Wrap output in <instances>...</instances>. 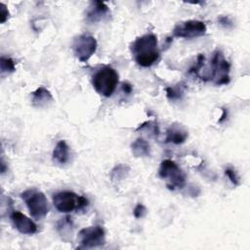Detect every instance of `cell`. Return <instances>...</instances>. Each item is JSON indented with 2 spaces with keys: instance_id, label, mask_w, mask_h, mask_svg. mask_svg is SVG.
Listing matches in <instances>:
<instances>
[{
  "instance_id": "obj_1",
  "label": "cell",
  "mask_w": 250,
  "mask_h": 250,
  "mask_svg": "<svg viewBox=\"0 0 250 250\" xmlns=\"http://www.w3.org/2000/svg\"><path fill=\"white\" fill-rule=\"evenodd\" d=\"M134 61L143 67L154 64L160 56L157 37L153 33H146L138 37L130 47Z\"/></svg>"
},
{
  "instance_id": "obj_2",
  "label": "cell",
  "mask_w": 250,
  "mask_h": 250,
  "mask_svg": "<svg viewBox=\"0 0 250 250\" xmlns=\"http://www.w3.org/2000/svg\"><path fill=\"white\" fill-rule=\"evenodd\" d=\"M119 76L117 71L109 65L98 69L92 76V85L96 92L105 98L110 97L118 84Z\"/></svg>"
},
{
  "instance_id": "obj_3",
  "label": "cell",
  "mask_w": 250,
  "mask_h": 250,
  "mask_svg": "<svg viewBox=\"0 0 250 250\" xmlns=\"http://www.w3.org/2000/svg\"><path fill=\"white\" fill-rule=\"evenodd\" d=\"M53 203L56 209L62 213H70L74 210L80 211L89 205V201L86 197L70 190L55 193L53 195Z\"/></svg>"
},
{
  "instance_id": "obj_4",
  "label": "cell",
  "mask_w": 250,
  "mask_h": 250,
  "mask_svg": "<svg viewBox=\"0 0 250 250\" xmlns=\"http://www.w3.org/2000/svg\"><path fill=\"white\" fill-rule=\"evenodd\" d=\"M158 175L165 181L166 187L171 190L183 188L186 185V174L180 166L171 159H165L160 163Z\"/></svg>"
},
{
  "instance_id": "obj_5",
  "label": "cell",
  "mask_w": 250,
  "mask_h": 250,
  "mask_svg": "<svg viewBox=\"0 0 250 250\" xmlns=\"http://www.w3.org/2000/svg\"><path fill=\"white\" fill-rule=\"evenodd\" d=\"M21 197L25 202L29 214L34 219L40 220L49 212V205L45 194L34 188L27 189L21 194Z\"/></svg>"
},
{
  "instance_id": "obj_6",
  "label": "cell",
  "mask_w": 250,
  "mask_h": 250,
  "mask_svg": "<svg viewBox=\"0 0 250 250\" xmlns=\"http://www.w3.org/2000/svg\"><path fill=\"white\" fill-rule=\"evenodd\" d=\"M209 68L210 80H212L216 85H226L229 82L230 64L225 59L222 51L217 50L214 52Z\"/></svg>"
},
{
  "instance_id": "obj_7",
  "label": "cell",
  "mask_w": 250,
  "mask_h": 250,
  "mask_svg": "<svg viewBox=\"0 0 250 250\" xmlns=\"http://www.w3.org/2000/svg\"><path fill=\"white\" fill-rule=\"evenodd\" d=\"M71 47L75 57L80 62H86L95 54L98 43L95 37L88 34H81L73 40Z\"/></svg>"
},
{
  "instance_id": "obj_8",
  "label": "cell",
  "mask_w": 250,
  "mask_h": 250,
  "mask_svg": "<svg viewBox=\"0 0 250 250\" xmlns=\"http://www.w3.org/2000/svg\"><path fill=\"white\" fill-rule=\"evenodd\" d=\"M80 248H93L105 243V232L101 226H92L82 229L79 233Z\"/></svg>"
},
{
  "instance_id": "obj_9",
  "label": "cell",
  "mask_w": 250,
  "mask_h": 250,
  "mask_svg": "<svg viewBox=\"0 0 250 250\" xmlns=\"http://www.w3.org/2000/svg\"><path fill=\"white\" fill-rule=\"evenodd\" d=\"M207 31L206 24L197 20H189L179 22L173 29V35L181 38H195L203 36Z\"/></svg>"
},
{
  "instance_id": "obj_10",
  "label": "cell",
  "mask_w": 250,
  "mask_h": 250,
  "mask_svg": "<svg viewBox=\"0 0 250 250\" xmlns=\"http://www.w3.org/2000/svg\"><path fill=\"white\" fill-rule=\"evenodd\" d=\"M10 219L17 230L22 234H33L37 231L36 224L19 211H13L10 215Z\"/></svg>"
},
{
  "instance_id": "obj_11",
  "label": "cell",
  "mask_w": 250,
  "mask_h": 250,
  "mask_svg": "<svg viewBox=\"0 0 250 250\" xmlns=\"http://www.w3.org/2000/svg\"><path fill=\"white\" fill-rule=\"evenodd\" d=\"M109 13L107 5L102 1H94L90 4L87 13L86 20L91 23H95L104 20Z\"/></svg>"
},
{
  "instance_id": "obj_12",
  "label": "cell",
  "mask_w": 250,
  "mask_h": 250,
  "mask_svg": "<svg viewBox=\"0 0 250 250\" xmlns=\"http://www.w3.org/2000/svg\"><path fill=\"white\" fill-rule=\"evenodd\" d=\"M53 102V96L51 92L44 86L38 87L32 92L31 104L35 107H45Z\"/></svg>"
},
{
  "instance_id": "obj_13",
  "label": "cell",
  "mask_w": 250,
  "mask_h": 250,
  "mask_svg": "<svg viewBox=\"0 0 250 250\" xmlns=\"http://www.w3.org/2000/svg\"><path fill=\"white\" fill-rule=\"evenodd\" d=\"M188 136V132L180 125H171L166 131L165 143L180 145L185 143Z\"/></svg>"
},
{
  "instance_id": "obj_14",
  "label": "cell",
  "mask_w": 250,
  "mask_h": 250,
  "mask_svg": "<svg viewBox=\"0 0 250 250\" xmlns=\"http://www.w3.org/2000/svg\"><path fill=\"white\" fill-rule=\"evenodd\" d=\"M53 160L58 164H65L69 159V147L64 141H60L53 150Z\"/></svg>"
},
{
  "instance_id": "obj_15",
  "label": "cell",
  "mask_w": 250,
  "mask_h": 250,
  "mask_svg": "<svg viewBox=\"0 0 250 250\" xmlns=\"http://www.w3.org/2000/svg\"><path fill=\"white\" fill-rule=\"evenodd\" d=\"M131 149L135 157H146L150 154V146L148 143L142 138L137 139L131 145Z\"/></svg>"
},
{
  "instance_id": "obj_16",
  "label": "cell",
  "mask_w": 250,
  "mask_h": 250,
  "mask_svg": "<svg viewBox=\"0 0 250 250\" xmlns=\"http://www.w3.org/2000/svg\"><path fill=\"white\" fill-rule=\"evenodd\" d=\"M185 92V85L179 83L174 86L166 88V97L170 101H179L183 98Z\"/></svg>"
},
{
  "instance_id": "obj_17",
  "label": "cell",
  "mask_w": 250,
  "mask_h": 250,
  "mask_svg": "<svg viewBox=\"0 0 250 250\" xmlns=\"http://www.w3.org/2000/svg\"><path fill=\"white\" fill-rule=\"evenodd\" d=\"M1 74H10L16 70V63L13 59L2 56L0 59Z\"/></svg>"
},
{
  "instance_id": "obj_18",
  "label": "cell",
  "mask_w": 250,
  "mask_h": 250,
  "mask_svg": "<svg viewBox=\"0 0 250 250\" xmlns=\"http://www.w3.org/2000/svg\"><path fill=\"white\" fill-rule=\"evenodd\" d=\"M128 173H129V167L127 165L118 164L110 171V178L112 181H119L126 178Z\"/></svg>"
},
{
  "instance_id": "obj_19",
  "label": "cell",
  "mask_w": 250,
  "mask_h": 250,
  "mask_svg": "<svg viewBox=\"0 0 250 250\" xmlns=\"http://www.w3.org/2000/svg\"><path fill=\"white\" fill-rule=\"evenodd\" d=\"M137 131H145V132H148L149 134H152L154 136H157L159 134V127H158L157 123H155V122L146 121V122H144L143 124H141L137 128Z\"/></svg>"
},
{
  "instance_id": "obj_20",
  "label": "cell",
  "mask_w": 250,
  "mask_h": 250,
  "mask_svg": "<svg viewBox=\"0 0 250 250\" xmlns=\"http://www.w3.org/2000/svg\"><path fill=\"white\" fill-rule=\"evenodd\" d=\"M225 174L227 175V177L229 179V181L234 186H238L239 185V177H238L237 173L232 168H227L226 171H225Z\"/></svg>"
},
{
  "instance_id": "obj_21",
  "label": "cell",
  "mask_w": 250,
  "mask_h": 250,
  "mask_svg": "<svg viewBox=\"0 0 250 250\" xmlns=\"http://www.w3.org/2000/svg\"><path fill=\"white\" fill-rule=\"evenodd\" d=\"M133 214L136 219L143 218L146 214V208L142 203H138L133 210Z\"/></svg>"
},
{
  "instance_id": "obj_22",
  "label": "cell",
  "mask_w": 250,
  "mask_h": 250,
  "mask_svg": "<svg viewBox=\"0 0 250 250\" xmlns=\"http://www.w3.org/2000/svg\"><path fill=\"white\" fill-rule=\"evenodd\" d=\"M0 8H1V11H0V21H1V23H4L6 21H8L10 14H9V11H8V9H7L5 4L1 3L0 4Z\"/></svg>"
},
{
  "instance_id": "obj_23",
  "label": "cell",
  "mask_w": 250,
  "mask_h": 250,
  "mask_svg": "<svg viewBox=\"0 0 250 250\" xmlns=\"http://www.w3.org/2000/svg\"><path fill=\"white\" fill-rule=\"evenodd\" d=\"M121 88H122V91L124 92V94H126V95H130L133 91V86L129 82H123L121 85Z\"/></svg>"
},
{
  "instance_id": "obj_24",
  "label": "cell",
  "mask_w": 250,
  "mask_h": 250,
  "mask_svg": "<svg viewBox=\"0 0 250 250\" xmlns=\"http://www.w3.org/2000/svg\"><path fill=\"white\" fill-rule=\"evenodd\" d=\"M218 21H219V22L222 24V25H224V26H226V27H229V26H230V25H232L231 23V21H230V20L228 18V17H220L219 19H218Z\"/></svg>"
},
{
  "instance_id": "obj_25",
  "label": "cell",
  "mask_w": 250,
  "mask_h": 250,
  "mask_svg": "<svg viewBox=\"0 0 250 250\" xmlns=\"http://www.w3.org/2000/svg\"><path fill=\"white\" fill-rule=\"evenodd\" d=\"M227 116H228V110L227 109H223V114H222V116H221V118L219 119V122L221 123V122H223L226 118H227Z\"/></svg>"
}]
</instances>
